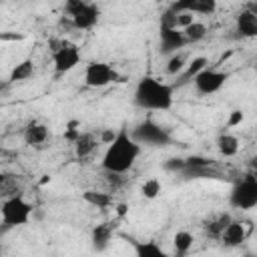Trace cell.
<instances>
[{
  "label": "cell",
  "instance_id": "603a6c76",
  "mask_svg": "<svg viewBox=\"0 0 257 257\" xmlns=\"http://www.w3.org/2000/svg\"><path fill=\"white\" fill-rule=\"evenodd\" d=\"M193 243H195V237H193L189 231H177L175 237H173V247H175V251H177L179 255L189 253L191 247H193Z\"/></svg>",
  "mask_w": 257,
  "mask_h": 257
},
{
  "label": "cell",
  "instance_id": "52a82bcc",
  "mask_svg": "<svg viewBox=\"0 0 257 257\" xmlns=\"http://www.w3.org/2000/svg\"><path fill=\"white\" fill-rule=\"evenodd\" d=\"M118 80V72L108 62H88L84 68V84L90 88H102L110 82Z\"/></svg>",
  "mask_w": 257,
  "mask_h": 257
},
{
  "label": "cell",
  "instance_id": "4316f807",
  "mask_svg": "<svg viewBox=\"0 0 257 257\" xmlns=\"http://www.w3.org/2000/svg\"><path fill=\"white\" fill-rule=\"evenodd\" d=\"M185 62H187V60H185V56L175 52V54L169 58V62H167V72H169L171 76H179V74L185 70V66H187Z\"/></svg>",
  "mask_w": 257,
  "mask_h": 257
},
{
  "label": "cell",
  "instance_id": "7c38bea8",
  "mask_svg": "<svg viewBox=\"0 0 257 257\" xmlns=\"http://www.w3.org/2000/svg\"><path fill=\"white\" fill-rule=\"evenodd\" d=\"M235 30L243 38H257V14H253L249 8H243L235 16Z\"/></svg>",
  "mask_w": 257,
  "mask_h": 257
},
{
  "label": "cell",
  "instance_id": "44dd1931",
  "mask_svg": "<svg viewBox=\"0 0 257 257\" xmlns=\"http://www.w3.org/2000/svg\"><path fill=\"white\" fill-rule=\"evenodd\" d=\"M32 74H34V62H32L30 58H24V60H20V62L12 68L8 80H10V82H22V80H28Z\"/></svg>",
  "mask_w": 257,
  "mask_h": 257
},
{
  "label": "cell",
  "instance_id": "30bf717a",
  "mask_svg": "<svg viewBox=\"0 0 257 257\" xmlns=\"http://www.w3.org/2000/svg\"><path fill=\"white\" fill-rule=\"evenodd\" d=\"M187 36L177 26H159V52L161 54H175L187 44Z\"/></svg>",
  "mask_w": 257,
  "mask_h": 257
},
{
  "label": "cell",
  "instance_id": "ba28073f",
  "mask_svg": "<svg viewBox=\"0 0 257 257\" xmlns=\"http://www.w3.org/2000/svg\"><path fill=\"white\" fill-rule=\"evenodd\" d=\"M227 80H229V74L225 70H217V68L205 66L193 78V84H195L197 92H201V94H215L225 86Z\"/></svg>",
  "mask_w": 257,
  "mask_h": 257
},
{
  "label": "cell",
  "instance_id": "5bb4252c",
  "mask_svg": "<svg viewBox=\"0 0 257 257\" xmlns=\"http://www.w3.org/2000/svg\"><path fill=\"white\" fill-rule=\"evenodd\" d=\"M24 143L30 145V147H40L48 141L50 133H48V126L42 124V122H30L26 128H24Z\"/></svg>",
  "mask_w": 257,
  "mask_h": 257
},
{
  "label": "cell",
  "instance_id": "8992f818",
  "mask_svg": "<svg viewBox=\"0 0 257 257\" xmlns=\"http://www.w3.org/2000/svg\"><path fill=\"white\" fill-rule=\"evenodd\" d=\"M131 135L135 137L137 143L145 145V147H169L173 143V137L167 128H163L161 124L153 122V120H143L139 122Z\"/></svg>",
  "mask_w": 257,
  "mask_h": 257
},
{
  "label": "cell",
  "instance_id": "9c48e42d",
  "mask_svg": "<svg viewBox=\"0 0 257 257\" xmlns=\"http://www.w3.org/2000/svg\"><path fill=\"white\" fill-rule=\"evenodd\" d=\"M78 62H80V50H78V46L72 44V42L62 40V42L54 48V52H52V64H54L56 74L70 72L72 68H76Z\"/></svg>",
  "mask_w": 257,
  "mask_h": 257
},
{
  "label": "cell",
  "instance_id": "7a4b0ae2",
  "mask_svg": "<svg viewBox=\"0 0 257 257\" xmlns=\"http://www.w3.org/2000/svg\"><path fill=\"white\" fill-rule=\"evenodd\" d=\"M175 100V84L163 82L161 78H155L151 74L139 78L133 102L143 110H169Z\"/></svg>",
  "mask_w": 257,
  "mask_h": 257
},
{
  "label": "cell",
  "instance_id": "277c9868",
  "mask_svg": "<svg viewBox=\"0 0 257 257\" xmlns=\"http://www.w3.org/2000/svg\"><path fill=\"white\" fill-rule=\"evenodd\" d=\"M64 14L72 20L74 28L90 30L98 24L100 8L88 0H64Z\"/></svg>",
  "mask_w": 257,
  "mask_h": 257
},
{
  "label": "cell",
  "instance_id": "ffe728a7",
  "mask_svg": "<svg viewBox=\"0 0 257 257\" xmlns=\"http://www.w3.org/2000/svg\"><path fill=\"white\" fill-rule=\"evenodd\" d=\"M82 199H84L88 205L96 207V209H108V207L114 205L112 195H110V193H102V191H84V193H82Z\"/></svg>",
  "mask_w": 257,
  "mask_h": 257
},
{
  "label": "cell",
  "instance_id": "ac0fdd59",
  "mask_svg": "<svg viewBox=\"0 0 257 257\" xmlns=\"http://www.w3.org/2000/svg\"><path fill=\"white\" fill-rule=\"evenodd\" d=\"M217 149L223 157H235L239 153V139L231 133H221L217 137Z\"/></svg>",
  "mask_w": 257,
  "mask_h": 257
},
{
  "label": "cell",
  "instance_id": "2e32d148",
  "mask_svg": "<svg viewBox=\"0 0 257 257\" xmlns=\"http://www.w3.org/2000/svg\"><path fill=\"white\" fill-rule=\"evenodd\" d=\"M205 66H207V58H205V56L193 58V60L185 66V70L179 74V80L175 82V86H183V84H187V82H193V78H195Z\"/></svg>",
  "mask_w": 257,
  "mask_h": 257
},
{
  "label": "cell",
  "instance_id": "6da1fadb",
  "mask_svg": "<svg viewBox=\"0 0 257 257\" xmlns=\"http://www.w3.org/2000/svg\"><path fill=\"white\" fill-rule=\"evenodd\" d=\"M141 155V143L135 141V137L128 133L126 126H120L114 141L110 145H106V151L102 155V169L108 173H120L124 175L126 171L133 169V165L137 163Z\"/></svg>",
  "mask_w": 257,
  "mask_h": 257
},
{
  "label": "cell",
  "instance_id": "3957f363",
  "mask_svg": "<svg viewBox=\"0 0 257 257\" xmlns=\"http://www.w3.org/2000/svg\"><path fill=\"white\" fill-rule=\"evenodd\" d=\"M229 205L239 211H249L257 207V173H247L233 183L229 193Z\"/></svg>",
  "mask_w": 257,
  "mask_h": 257
},
{
  "label": "cell",
  "instance_id": "f1b7e54d",
  "mask_svg": "<svg viewBox=\"0 0 257 257\" xmlns=\"http://www.w3.org/2000/svg\"><path fill=\"white\" fill-rule=\"evenodd\" d=\"M195 22V16H193V12H177V26L183 30V28H187L189 24H193Z\"/></svg>",
  "mask_w": 257,
  "mask_h": 257
},
{
  "label": "cell",
  "instance_id": "d6a6232c",
  "mask_svg": "<svg viewBox=\"0 0 257 257\" xmlns=\"http://www.w3.org/2000/svg\"><path fill=\"white\" fill-rule=\"evenodd\" d=\"M114 207H116V215H118V217H124V215L128 213V205H126V203H116Z\"/></svg>",
  "mask_w": 257,
  "mask_h": 257
},
{
  "label": "cell",
  "instance_id": "d6986e66",
  "mask_svg": "<svg viewBox=\"0 0 257 257\" xmlns=\"http://www.w3.org/2000/svg\"><path fill=\"white\" fill-rule=\"evenodd\" d=\"M231 221H233V219H231L229 213H221V215H217L215 219H209L203 227H205V233H207L209 237H217V239H221L225 227H227Z\"/></svg>",
  "mask_w": 257,
  "mask_h": 257
},
{
  "label": "cell",
  "instance_id": "cb8c5ba5",
  "mask_svg": "<svg viewBox=\"0 0 257 257\" xmlns=\"http://www.w3.org/2000/svg\"><path fill=\"white\" fill-rule=\"evenodd\" d=\"M181 175L185 179H213V177H217V171L213 165H209V167H185L181 171Z\"/></svg>",
  "mask_w": 257,
  "mask_h": 257
},
{
  "label": "cell",
  "instance_id": "4dcf8cb0",
  "mask_svg": "<svg viewBox=\"0 0 257 257\" xmlns=\"http://www.w3.org/2000/svg\"><path fill=\"white\" fill-rule=\"evenodd\" d=\"M116 133H118V131H112V128H104V131L100 133V137H98V139H100V143H102V145H110V143L114 141Z\"/></svg>",
  "mask_w": 257,
  "mask_h": 257
},
{
  "label": "cell",
  "instance_id": "e0dca14e",
  "mask_svg": "<svg viewBox=\"0 0 257 257\" xmlns=\"http://www.w3.org/2000/svg\"><path fill=\"white\" fill-rule=\"evenodd\" d=\"M110 237H112V227H110V223H100V225H96V227L92 229V235H90L92 247H94L96 251H104L106 245H108V241H110Z\"/></svg>",
  "mask_w": 257,
  "mask_h": 257
},
{
  "label": "cell",
  "instance_id": "f546056e",
  "mask_svg": "<svg viewBox=\"0 0 257 257\" xmlns=\"http://www.w3.org/2000/svg\"><path fill=\"white\" fill-rule=\"evenodd\" d=\"M165 169L167 171H175V173H181L185 169V159H169L165 163Z\"/></svg>",
  "mask_w": 257,
  "mask_h": 257
},
{
  "label": "cell",
  "instance_id": "8fae6325",
  "mask_svg": "<svg viewBox=\"0 0 257 257\" xmlns=\"http://www.w3.org/2000/svg\"><path fill=\"white\" fill-rule=\"evenodd\" d=\"M219 0H175L171 8L175 12H193V14H203L211 16L217 10Z\"/></svg>",
  "mask_w": 257,
  "mask_h": 257
},
{
  "label": "cell",
  "instance_id": "4fadbf2b",
  "mask_svg": "<svg viewBox=\"0 0 257 257\" xmlns=\"http://www.w3.org/2000/svg\"><path fill=\"white\" fill-rule=\"evenodd\" d=\"M245 239H247V229H245V225H243L241 221H231V223L225 227L223 235H221V243H223L225 247H237V245H241Z\"/></svg>",
  "mask_w": 257,
  "mask_h": 257
},
{
  "label": "cell",
  "instance_id": "836d02e7",
  "mask_svg": "<svg viewBox=\"0 0 257 257\" xmlns=\"http://www.w3.org/2000/svg\"><path fill=\"white\" fill-rule=\"evenodd\" d=\"M247 8H249V10L253 12V14H257V0H253V2H249V4H247Z\"/></svg>",
  "mask_w": 257,
  "mask_h": 257
},
{
  "label": "cell",
  "instance_id": "83f0119b",
  "mask_svg": "<svg viewBox=\"0 0 257 257\" xmlns=\"http://www.w3.org/2000/svg\"><path fill=\"white\" fill-rule=\"evenodd\" d=\"M209 165H213V161L207 157H201V155H193V157L185 159V167H209Z\"/></svg>",
  "mask_w": 257,
  "mask_h": 257
},
{
  "label": "cell",
  "instance_id": "5b68a950",
  "mask_svg": "<svg viewBox=\"0 0 257 257\" xmlns=\"http://www.w3.org/2000/svg\"><path fill=\"white\" fill-rule=\"evenodd\" d=\"M0 215H2V225L6 229L8 227H22L30 221L32 205L22 195H10L2 201Z\"/></svg>",
  "mask_w": 257,
  "mask_h": 257
},
{
  "label": "cell",
  "instance_id": "7402d4cb",
  "mask_svg": "<svg viewBox=\"0 0 257 257\" xmlns=\"http://www.w3.org/2000/svg\"><path fill=\"white\" fill-rule=\"evenodd\" d=\"M135 245V253L139 257H165L167 253L163 251L161 245H157L155 241H133Z\"/></svg>",
  "mask_w": 257,
  "mask_h": 257
},
{
  "label": "cell",
  "instance_id": "9a60e30c",
  "mask_svg": "<svg viewBox=\"0 0 257 257\" xmlns=\"http://www.w3.org/2000/svg\"><path fill=\"white\" fill-rule=\"evenodd\" d=\"M98 143H100V139L96 135H92V133H80V137L74 141V153H76V157L78 159L90 157L96 151Z\"/></svg>",
  "mask_w": 257,
  "mask_h": 257
},
{
  "label": "cell",
  "instance_id": "1f68e13d",
  "mask_svg": "<svg viewBox=\"0 0 257 257\" xmlns=\"http://www.w3.org/2000/svg\"><path fill=\"white\" fill-rule=\"evenodd\" d=\"M241 122H243V112L241 110H231L229 120H227V126H237Z\"/></svg>",
  "mask_w": 257,
  "mask_h": 257
},
{
  "label": "cell",
  "instance_id": "d4e9b609",
  "mask_svg": "<svg viewBox=\"0 0 257 257\" xmlns=\"http://www.w3.org/2000/svg\"><path fill=\"white\" fill-rule=\"evenodd\" d=\"M183 32H185V36H187L189 42H199V40H203L207 36V26L203 22L195 20L193 24H189L187 28H183Z\"/></svg>",
  "mask_w": 257,
  "mask_h": 257
},
{
  "label": "cell",
  "instance_id": "484cf974",
  "mask_svg": "<svg viewBox=\"0 0 257 257\" xmlns=\"http://www.w3.org/2000/svg\"><path fill=\"white\" fill-rule=\"evenodd\" d=\"M159 193H161V181L159 179H147L143 185H141V195L145 197V199H155V197H159Z\"/></svg>",
  "mask_w": 257,
  "mask_h": 257
}]
</instances>
